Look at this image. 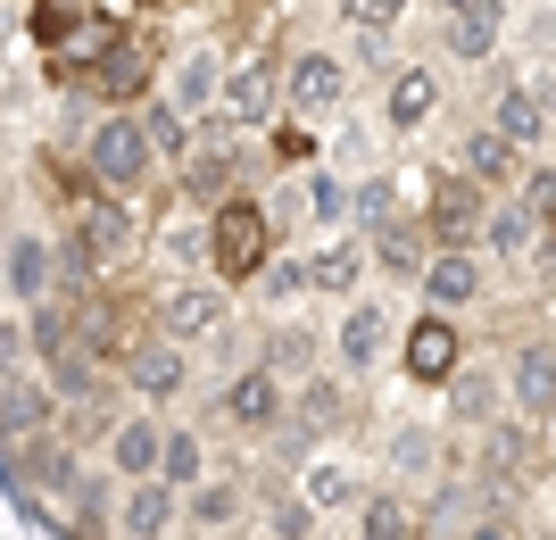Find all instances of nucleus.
<instances>
[{
	"label": "nucleus",
	"instance_id": "nucleus-1",
	"mask_svg": "<svg viewBox=\"0 0 556 540\" xmlns=\"http://www.w3.org/2000/svg\"><path fill=\"white\" fill-rule=\"evenodd\" d=\"M208 266L225 291H250L266 266H275V209L257 191H232L225 209L208 216Z\"/></svg>",
	"mask_w": 556,
	"mask_h": 540
},
{
	"label": "nucleus",
	"instance_id": "nucleus-2",
	"mask_svg": "<svg viewBox=\"0 0 556 540\" xmlns=\"http://www.w3.org/2000/svg\"><path fill=\"white\" fill-rule=\"evenodd\" d=\"M84 175H92V191H109V200H134V191L159 175V150L141 134V109H116V117H100L92 134H84Z\"/></svg>",
	"mask_w": 556,
	"mask_h": 540
},
{
	"label": "nucleus",
	"instance_id": "nucleus-3",
	"mask_svg": "<svg viewBox=\"0 0 556 540\" xmlns=\"http://www.w3.org/2000/svg\"><path fill=\"white\" fill-rule=\"evenodd\" d=\"M490 200L473 175H432V191H424V234H432V250H482V234H490Z\"/></svg>",
	"mask_w": 556,
	"mask_h": 540
},
{
	"label": "nucleus",
	"instance_id": "nucleus-4",
	"mask_svg": "<svg viewBox=\"0 0 556 540\" xmlns=\"http://www.w3.org/2000/svg\"><path fill=\"white\" fill-rule=\"evenodd\" d=\"M150 325L166 341H184V350H216L232 332V291L225 282H166L159 307H150Z\"/></svg>",
	"mask_w": 556,
	"mask_h": 540
},
{
	"label": "nucleus",
	"instance_id": "nucleus-5",
	"mask_svg": "<svg viewBox=\"0 0 556 540\" xmlns=\"http://www.w3.org/2000/svg\"><path fill=\"white\" fill-rule=\"evenodd\" d=\"M216 424H225L232 441H275L282 424H291V382H275L266 366H241L216 391Z\"/></svg>",
	"mask_w": 556,
	"mask_h": 540
},
{
	"label": "nucleus",
	"instance_id": "nucleus-6",
	"mask_svg": "<svg viewBox=\"0 0 556 540\" xmlns=\"http://www.w3.org/2000/svg\"><path fill=\"white\" fill-rule=\"evenodd\" d=\"M84 92L100 100V117H116V109H150V100H159V50L134 42V34H116V50L84 75Z\"/></svg>",
	"mask_w": 556,
	"mask_h": 540
},
{
	"label": "nucleus",
	"instance_id": "nucleus-7",
	"mask_svg": "<svg viewBox=\"0 0 556 540\" xmlns=\"http://www.w3.org/2000/svg\"><path fill=\"white\" fill-rule=\"evenodd\" d=\"M341 100H349V59L341 50H291V59H282V109L300 125L332 117Z\"/></svg>",
	"mask_w": 556,
	"mask_h": 540
},
{
	"label": "nucleus",
	"instance_id": "nucleus-8",
	"mask_svg": "<svg viewBox=\"0 0 556 540\" xmlns=\"http://www.w3.org/2000/svg\"><path fill=\"white\" fill-rule=\"evenodd\" d=\"M116 382H125L141 407H166V400H184V391H191V350H184V341H166V332H150V341L125 350Z\"/></svg>",
	"mask_w": 556,
	"mask_h": 540
},
{
	"label": "nucleus",
	"instance_id": "nucleus-9",
	"mask_svg": "<svg viewBox=\"0 0 556 540\" xmlns=\"http://www.w3.org/2000/svg\"><path fill=\"white\" fill-rule=\"evenodd\" d=\"M399 366H407V382H424V391H448V375L465 366V325L424 307L416 325L399 332Z\"/></svg>",
	"mask_w": 556,
	"mask_h": 540
},
{
	"label": "nucleus",
	"instance_id": "nucleus-10",
	"mask_svg": "<svg viewBox=\"0 0 556 540\" xmlns=\"http://www.w3.org/2000/svg\"><path fill=\"white\" fill-rule=\"evenodd\" d=\"M225 117L232 125H275L282 117V59L275 50H241L225 67Z\"/></svg>",
	"mask_w": 556,
	"mask_h": 540
},
{
	"label": "nucleus",
	"instance_id": "nucleus-11",
	"mask_svg": "<svg viewBox=\"0 0 556 540\" xmlns=\"http://www.w3.org/2000/svg\"><path fill=\"white\" fill-rule=\"evenodd\" d=\"M441 400H448V432H490V424H507V366L465 357Z\"/></svg>",
	"mask_w": 556,
	"mask_h": 540
},
{
	"label": "nucleus",
	"instance_id": "nucleus-12",
	"mask_svg": "<svg viewBox=\"0 0 556 540\" xmlns=\"http://www.w3.org/2000/svg\"><path fill=\"white\" fill-rule=\"evenodd\" d=\"M507 416H523V424L556 416V341H515V357H507Z\"/></svg>",
	"mask_w": 556,
	"mask_h": 540
},
{
	"label": "nucleus",
	"instance_id": "nucleus-13",
	"mask_svg": "<svg viewBox=\"0 0 556 540\" xmlns=\"http://www.w3.org/2000/svg\"><path fill=\"white\" fill-rule=\"evenodd\" d=\"M0 291L17 307L59 300V241L50 234H9V259H0Z\"/></svg>",
	"mask_w": 556,
	"mask_h": 540
},
{
	"label": "nucleus",
	"instance_id": "nucleus-14",
	"mask_svg": "<svg viewBox=\"0 0 556 540\" xmlns=\"http://www.w3.org/2000/svg\"><path fill=\"white\" fill-rule=\"evenodd\" d=\"M482 282H490V266L473 259V250H432V266H424V282H416V300L432 307V316H465V307L482 300Z\"/></svg>",
	"mask_w": 556,
	"mask_h": 540
},
{
	"label": "nucleus",
	"instance_id": "nucleus-15",
	"mask_svg": "<svg viewBox=\"0 0 556 540\" xmlns=\"http://www.w3.org/2000/svg\"><path fill=\"white\" fill-rule=\"evenodd\" d=\"M184 532V499L166 482H116V540H175Z\"/></svg>",
	"mask_w": 556,
	"mask_h": 540
},
{
	"label": "nucleus",
	"instance_id": "nucleus-16",
	"mask_svg": "<svg viewBox=\"0 0 556 540\" xmlns=\"http://www.w3.org/2000/svg\"><path fill=\"white\" fill-rule=\"evenodd\" d=\"M523 166H532V159H523L507 134H490V125H473L465 150H457V175H473L490 200H515V191H523Z\"/></svg>",
	"mask_w": 556,
	"mask_h": 540
},
{
	"label": "nucleus",
	"instance_id": "nucleus-17",
	"mask_svg": "<svg viewBox=\"0 0 556 540\" xmlns=\"http://www.w3.org/2000/svg\"><path fill=\"white\" fill-rule=\"evenodd\" d=\"M391 341H399V332H391V307H382V300H349L341 332H332V366H341V375H366V366H382Z\"/></svg>",
	"mask_w": 556,
	"mask_h": 540
},
{
	"label": "nucleus",
	"instance_id": "nucleus-18",
	"mask_svg": "<svg viewBox=\"0 0 556 540\" xmlns=\"http://www.w3.org/2000/svg\"><path fill=\"white\" fill-rule=\"evenodd\" d=\"M291 424H300L307 441H325V432H357V391H349L341 375H316V382H300L291 391Z\"/></svg>",
	"mask_w": 556,
	"mask_h": 540
},
{
	"label": "nucleus",
	"instance_id": "nucleus-19",
	"mask_svg": "<svg viewBox=\"0 0 556 540\" xmlns=\"http://www.w3.org/2000/svg\"><path fill=\"white\" fill-rule=\"evenodd\" d=\"M540 225H532V209H523V200H498V209H490V234H482V250H490V266H498V275H523V266H540Z\"/></svg>",
	"mask_w": 556,
	"mask_h": 540
},
{
	"label": "nucleus",
	"instance_id": "nucleus-20",
	"mask_svg": "<svg viewBox=\"0 0 556 540\" xmlns=\"http://www.w3.org/2000/svg\"><path fill=\"white\" fill-rule=\"evenodd\" d=\"M166 100H175L191 125L208 117V109H225V59H216V50H184V59L166 67Z\"/></svg>",
	"mask_w": 556,
	"mask_h": 540
},
{
	"label": "nucleus",
	"instance_id": "nucleus-21",
	"mask_svg": "<svg viewBox=\"0 0 556 540\" xmlns=\"http://www.w3.org/2000/svg\"><path fill=\"white\" fill-rule=\"evenodd\" d=\"M159 457H166V424L159 416H116L109 474H125V482H159Z\"/></svg>",
	"mask_w": 556,
	"mask_h": 540
},
{
	"label": "nucleus",
	"instance_id": "nucleus-22",
	"mask_svg": "<svg viewBox=\"0 0 556 540\" xmlns=\"http://www.w3.org/2000/svg\"><path fill=\"white\" fill-rule=\"evenodd\" d=\"M257 366H266L275 382H291V391H300V382L325 375V332H307V325H275V332H266V350H257Z\"/></svg>",
	"mask_w": 556,
	"mask_h": 540
},
{
	"label": "nucleus",
	"instance_id": "nucleus-23",
	"mask_svg": "<svg viewBox=\"0 0 556 540\" xmlns=\"http://www.w3.org/2000/svg\"><path fill=\"white\" fill-rule=\"evenodd\" d=\"M532 457H540V449H532V424H523V416H507V424H490V432H482V482L498 499L532 474Z\"/></svg>",
	"mask_w": 556,
	"mask_h": 540
},
{
	"label": "nucleus",
	"instance_id": "nucleus-24",
	"mask_svg": "<svg viewBox=\"0 0 556 540\" xmlns=\"http://www.w3.org/2000/svg\"><path fill=\"white\" fill-rule=\"evenodd\" d=\"M498 34H507V0H473V9H457V17L441 25V50L457 67H482L490 50H498Z\"/></svg>",
	"mask_w": 556,
	"mask_h": 540
},
{
	"label": "nucleus",
	"instance_id": "nucleus-25",
	"mask_svg": "<svg viewBox=\"0 0 556 540\" xmlns=\"http://www.w3.org/2000/svg\"><path fill=\"white\" fill-rule=\"evenodd\" d=\"M432 109H441V75L432 67H391V84H382V125H391V134H416V125H432Z\"/></svg>",
	"mask_w": 556,
	"mask_h": 540
},
{
	"label": "nucleus",
	"instance_id": "nucleus-26",
	"mask_svg": "<svg viewBox=\"0 0 556 540\" xmlns=\"http://www.w3.org/2000/svg\"><path fill=\"white\" fill-rule=\"evenodd\" d=\"M366 250H374V266H382L391 282H407V291H416L424 266H432V234H424V216H399L391 234H374Z\"/></svg>",
	"mask_w": 556,
	"mask_h": 540
},
{
	"label": "nucleus",
	"instance_id": "nucleus-27",
	"mask_svg": "<svg viewBox=\"0 0 556 540\" xmlns=\"http://www.w3.org/2000/svg\"><path fill=\"white\" fill-rule=\"evenodd\" d=\"M241 516H250V482H241V474H208V482L184 499L191 532H225V524H241Z\"/></svg>",
	"mask_w": 556,
	"mask_h": 540
},
{
	"label": "nucleus",
	"instance_id": "nucleus-28",
	"mask_svg": "<svg viewBox=\"0 0 556 540\" xmlns=\"http://www.w3.org/2000/svg\"><path fill=\"white\" fill-rule=\"evenodd\" d=\"M366 241H325V250H316V259H307V291H316V300H349V291H357V275H366Z\"/></svg>",
	"mask_w": 556,
	"mask_h": 540
},
{
	"label": "nucleus",
	"instance_id": "nucleus-29",
	"mask_svg": "<svg viewBox=\"0 0 556 540\" xmlns=\"http://www.w3.org/2000/svg\"><path fill=\"white\" fill-rule=\"evenodd\" d=\"M490 134H507L515 150H532V141L548 134V109H540V92H523V84H498V100H490Z\"/></svg>",
	"mask_w": 556,
	"mask_h": 540
},
{
	"label": "nucleus",
	"instance_id": "nucleus-30",
	"mask_svg": "<svg viewBox=\"0 0 556 540\" xmlns=\"http://www.w3.org/2000/svg\"><path fill=\"white\" fill-rule=\"evenodd\" d=\"M141 134H150V150H159V166H191V159H200V141H191V117H184V109H175L166 92L141 109Z\"/></svg>",
	"mask_w": 556,
	"mask_h": 540
},
{
	"label": "nucleus",
	"instance_id": "nucleus-31",
	"mask_svg": "<svg viewBox=\"0 0 556 540\" xmlns=\"http://www.w3.org/2000/svg\"><path fill=\"white\" fill-rule=\"evenodd\" d=\"M17 466H25L34 491H59V499H67L75 474H84V466H75V449H50V432H25V441H17Z\"/></svg>",
	"mask_w": 556,
	"mask_h": 540
},
{
	"label": "nucleus",
	"instance_id": "nucleus-32",
	"mask_svg": "<svg viewBox=\"0 0 556 540\" xmlns=\"http://www.w3.org/2000/svg\"><path fill=\"white\" fill-rule=\"evenodd\" d=\"M25 341H34V366H59V357L75 350V300L25 307Z\"/></svg>",
	"mask_w": 556,
	"mask_h": 540
},
{
	"label": "nucleus",
	"instance_id": "nucleus-33",
	"mask_svg": "<svg viewBox=\"0 0 556 540\" xmlns=\"http://www.w3.org/2000/svg\"><path fill=\"white\" fill-rule=\"evenodd\" d=\"M300 499L316 507V516H341V507H366V482L349 466H332V457H316V466L300 474Z\"/></svg>",
	"mask_w": 556,
	"mask_h": 540
},
{
	"label": "nucleus",
	"instance_id": "nucleus-34",
	"mask_svg": "<svg viewBox=\"0 0 556 540\" xmlns=\"http://www.w3.org/2000/svg\"><path fill=\"white\" fill-rule=\"evenodd\" d=\"M159 482L175 499H191L200 482H208V449H200V432H184V424H166V457H159Z\"/></svg>",
	"mask_w": 556,
	"mask_h": 540
},
{
	"label": "nucleus",
	"instance_id": "nucleus-35",
	"mask_svg": "<svg viewBox=\"0 0 556 540\" xmlns=\"http://www.w3.org/2000/svg\"><path fill=\"white\" fill-rule=\"evenodd\" d=\"M416 532H424V516L399 491H366V507H357V540H416Z\"/></svg>",
	"mask_w": 556,
	"mask_h": 540
},
{
	"label": "nucleus",
	"instance_id": "nucleus-36",
	"mask_svg": "<svg viewBox=\"0 0 556 540\" xmlns=\"http://www.w3.org/2000/svg\"><path fill=\"white\" fill-rule=\"evenodd\" d=\"M349 225H357V241H374V234L399 225V184L391 175H366V184L349 191Z\"/></svg>",
	"mask_w": 556,
	"mask_h": 540
},
{
	"label": "nucleus",
	"instance_id": "nucleus-37",
	"mask_svg": "<svg viewBox=\"0 0 556 540\" xmlns=\"http://www.w3.org/2000/svg\"><path fill=\"white\" fill-rule=\"evenodd\" d=\"M307 225H316V234H325V225H349V184L341 175H307Z\"/></svg>",
	"mask_w": 556,
	"mask_h": 540
},
{
	"label": "nucleus",
	"instance_id": "nucleus-38",
	"mask_svg": "<svg viewBox=\"0 0 556 540\" xmlns=\"http://www.w3.org/2000/svg\"><path fill=\"white\" fill-rule=\"evenodd\" d=\"M266 532L275 540H316V507H307L300 491H275L266 499Z\"/></svg>",
	"mask_w": 556,
	"mask_h": 540
},
{
	"label": "nucleus",
	"instance_id": "nucleus-39",
	"mask_svg": "<svg viewBox=\"0 0 556 540\" xmlns=\"http://www.w3.org/2000/svg\"><path fill=\"white\" fill-rule=\"evenodd\" d=\"M84 17H92L84 0H34V42H42V50H59V42H67V34H75Z\"/></svg>",
	"mask_w": 556,
	"mask_h": 540
},
{
	"label": "nucleus",
	"instance_id": "nucleus-40",
	"mask_svg": "<svg viewBox=\"0 0 556 540\" xmlns=\"http://www.w3.org/2000/svg\"><path fill=\"white\" fill-rule=\"evenodd\" d=\"M432 457H441V432H424V424L391 432V474H432Z\"/></svg>",
	"mask_w": 556,
	"mask_h": 540
},
{
	"label": "nucleus",
	"instance_id": "nucleus-41",
	"mask_svg": "<svg viewBox=\"0 0 556 540\" xmlns=\"http://www.w3.org/2000/svg\"><path fill=\"white\" fill-rule=\"evenodd\" d=\"M523 209H532L540 234H556V166H523V191H515Z\"/></svg>",
	"mask_w": 556,
	"mask_h": 540
},
{
	"label": "nucleus",
	"instance_id": "nucleus-42",
	"mask_svg": "<svg viewBox=\"0 0 556 540\" xmlns=\"http://www.w3.org/2000/svg\"><path fill=\"white\" fill-rule=\"evenodd\" d=\"M250 291H257V300H266V307L300 300V291H307V259H275V266H266V275L250 282Z\"/></svg>",
	"mask_w": 556,
	"mask_h": 540
},
{
	"label": "nucleus",
	"instance_id": "nucleus-43",
	"mask_svg": "<svg viewBox=\"0 0 556 540\" xmlns=\"http://www.w3.org/2000/svg\"><path fill=\"white\" fill-rule=\"evenodd\" d=\"M341 17L357 25V34H391V25L407 17V0H341Z\"/></svg>",
	"mask_w": 556,
	"mask_h": 540
},
{
	"label": "nucleus",
	"instance_id": "nucleus-44",
	"mask_svg": "<svg viewBox=\"0 0 556 540\" xmlns=\"http://www.w3.org/2000/svg\"><path fill=\"white\" fill-rule=\"evenodd\" d=\"M266 150H275V159H282V166H307V159H316V134H307V125H300V117H282V125H275V134H266Z\"/></svg>",
	"mask_w": 556,
	"mask_h": 540
},
{
	"label": "nucleus",
	"instance_id": "nucleus-45",
	"mask_svg": "<svg viewBox=\"0 0 556 540\" xmlns=\"http://www.w3.org/2000/svg\"><path fill=\"white\" fill-rule=\"evenodd\" d=\"M25 366H34V341H25V325H9V316H0V382H17Z\"/></svg>",
	"mask_w": 556,
	"mask_h": 540
},
{
	"label": "nucleus",
	"instance_id": "nucleus-46",
	"mask_svg": "<svg viewBox=\"0 0 556 540\" xmlns=\"http://www.w3.org/2000/svg\"><path fill=\"white\" fill-rule=\"evenodd\" d=\"M357 59L382 75V67H391V34H357ZM382 84H391V75H382Z\"/></svg>",
	"mask_w": 556,
	"mask_h": 540
},
{
	"label": "nucleus",
	"instance_id": "nucleus-47",
	"mask_svg": "<svg viewBox=\"0 0 556 540\" xmlns=\"http://www.w3.org/2000/svg\"><path fill=\"white\" fill-rule=\"evenodd\" d=\"M465 540H515V532H507V524H498V516H490V524H473V532H465Z\"/></svg>",
	"mask_w": 556,
	"mask_h": 540
},
{
	"label": "nucleus",
	"instance_id": "nucleus-48",
	"mask_svg": "<svg viewBox=\"0 0 556 540\" xmlns=\"http://www.w3.org/2000/svg\"><path fill=\"white\" fill-rule=\"evenodd\" d=\"M540 275H548V282H556V234H548V241H540Z\"/></svg>",
	"mask_w": 556,
	"mask_h": 540
},
{
	"label": "nucleus",
	"instance_id": "nucleus-49",
	"mask_svg": "<svg viewBox=\"0 0 556 540\" xmlns=\"http://www.w3.org/2000/svg\"><path fill=\"white\" fill-rule=\"evenodd\" d=\"M0 259H9V216H0Z\"/></svg>",
	"mask_w": 556,
	"mask_h": 540
},
{
	"label": "nucleus",
	"instance_id": "nucleus-50",
	"mask_svg": "<svg viewBox=\"0 0 556 540\" xmlns=\"http://www.w3.org/2000/svg\"><path fill=\"white\" fill-rule=\"evenodd\" d=\"M441 9H448V17H457V9H473V0H441Z\"/></svg>",
	"mask_w": 556,
	"mask_h": 540
}]
</instances>
